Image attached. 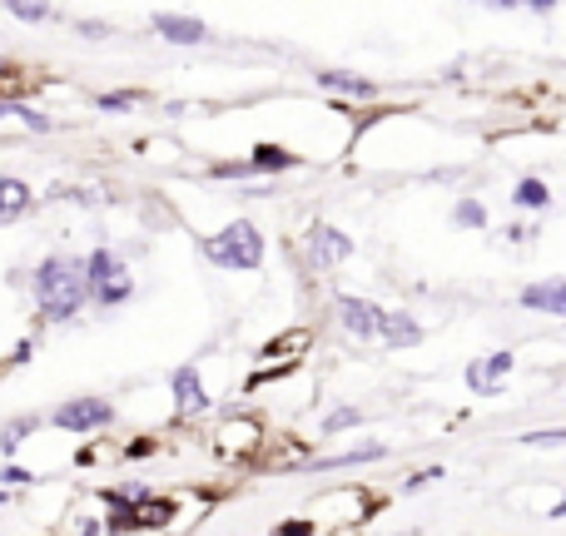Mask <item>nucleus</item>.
<instances>
[{
	"label": "nucleus",
	"instance_id": "nucleus-1",
	"mask_svg": "<svg viewBox=\"0 0 566 536\" xmlns=\"http://www.w3.org/2000/svg\"><path fill=\"white\" fill-rule=\"evenodd\" d=\"M90 283H85V264H70V259H50V264L35 268V298H40V313L50 323H65L75 318V308L85 303Z\"/></svg>",
	"mask_w": 566,
	"mask_h": 536
},
{
	"label": "nucleus",
	"instance_id": "nucleus-2",
	"mask_svg": "<svg viewBox=\"0 0 566 536\" xmlns=\"http://www.w3.org/2000/svg\"><path fill=\"white\" fill-rule=\"evenodd\" d=\"M204 254H209V264L219 268H254L264 259V234L254 224H229L224 234H214L204 244Z\"/></svg>",
	"mask_w": 566,
	"mask_h": 536
},
{
	"label": "nucleus",
	"instance_id": "nucleus-3",
	"mask_svg": "<svg viewBox=\"0 0 566 536\" xmlns=\"http://www.w3.org/2000/svg\"><path fill=\"white\" fill-rule=\"evenodd\" d=\"M85 283H90V293H95L100 303H125V298H130V278H125V264H120L110 249H100V254L85 264Z\"/></svg>",
	"mask_w": 566,
	"mask_h": 536
},
{
	"label": "nucleus",
	"instance_id": "nucleus-4",
	"mask_svg": "<svg viewBox=\"0 0 566 536\" xmlns=\"http://www.w3.org/2000/svg\"><path fill=\"white\" fill-rule=\"evenodd\" d=\"M115 412H110V402L105 398H80V402H65L60 412H55V427H65V432H95V427H105Z\"/></svg>",
	"mask_w": 566,
	"mask_h": 536
},
{
	"label": "nucleus",
	"instance_id": "nucleus-5",
	"mask_svg": "<svg viewBox=\"0 0 566 536\" xmlns=\"http://www.w3.org/2000/svg\"><path fill=\"white\" fill-rule=\"evenodd\" d=\"M348 254H353V244H348L338 229H328V224H318V229H313V239H308V259H313L318 268L343 264Z\"/></svg>",
	"mask_w": 566,
	"mask_h": 536
},
{
	"label": "nucleus",
	"instance_id": "nucleus-6",
	"mask_svg": "<svg viewBox=\"0 0 566 536\" xmlns=\"http://www.w3.org/2000/svg\"><path fill=\"white\" fill-rule=\"evenodd\" d=\"M338 313H343V328L358 333V338H373L383 328V308H373L363 298H338Z\"/></svg>",
	"mask_w": 566,
	"mask_h": 536
},
{
	"label": "nucleus",
	"instance_id": "nucleus-7",
	"mask_svg": "<svg viewBox=\"0 0 566 536\" xmlns=\"http://www.w3.org/2000/svg\"><path fill=\"white\" fill-rule=\"evenodd\" d=\"M507 368H512V353L477 358V363L467 368V383H472V393H492V388H497V378H507Z\"/></svg>",
	"mask_w": 566,
	"mask_h": 536
},
{
	"label": "nucleus",
	"instance_id": "nucleus-8",
	"mask_svg": "<svg viewBox=\"0 0 566 536\" xmlns=\"http://www.w3.org/2000/svg\"><path fill=\"white\" fill-rule=\"evenodd\" d=\"M154 30L164 40H174V45H199L204 40V25L194 15H154Z\"/></svg>",
	"mask_w": 566,
	"mask_h": 536
},
{
	"label": "nucleus",
	"instance_id": "nucleus-9",
	"mask_svg": "<svg viewBox=\"0 0 566 536\" xmlns=\"http://www.w3.org/2000/svg\"><path fill=\"white\" fill-rule=\"evenodd\" d=\"M522 303H527V308H542V313H566V283L562 278H552V283H532V288L522 293Z\"/></svg>",
	"mask_w": 566,
	"mask_h": 536
},
{
	"label": "nucleus",
	"instance_id": "nucleus-10",
	"mask_svg": "<svg viewBox=\"0 0 566 536\" xmlns=\"http://www.w3.org/2000/svg\"><path fill=\"white\" fill-rule=\"evenodd\" d=\"M378 333H383L393 348H408V343H418V338H423V328H418L408 313H383V328H378Z\"/></svg>",
	"mask_w": 566,
	"mask_h": 536
},
{
	"label": "nucleus",
	"instance_id": "nucleus-11",
	"mask_svg": "<svg viewBox=\"0 0 566 536\" xmlns=\"http://www.w3.org/2000/svg\"><path fill=\"white\" fill-rule=\"evenodd\" d=\"M174 398H179V412H199L204 407V388H199V373L194 368H179L174 373Z\"/></svg>",
	"mask_w": 566,
	"mask_h": 536
},
{
	"label": "nucleus",
	"instance_id": "nucleus-12",
	"mask_svg": "<svg viewBox=\"0 0 566 536\" xmlns=\"http://www.w3.org/2000/svg\"><path fill=\"white\" fill-rule=\"evenodd\" d=\"M30 204V189L20 184V179H0V224L10 219V214H20Z\"/></svg>",
	"mask_w": 566,
	"mask_h": 536
},
{
	"label": "nucleus",
	"instance_id": "nucleus-13",
	"mask_svg": "<svg viewBox=\"0 0 566 536\" xmlns=\"http://www.w3.org/2000/svg\"><path fill=\"white\" fill-rule=\"evenodd\" d=\"M328 90H348V95H373V80H363V75H343V70H323L318 75Z\"/></svg>",
	"mask_w": 566,
	"mask_h": 536
},
{
	"label": "nucleus",
	"instance_id": "nucleus-14",
	"mask_svg": "<svg viewBox=\"0 0 566 536\" xmlns=\"http://www.w3.org/2000/svg\"><path fill=\"white\" fill-rule=\"evenodd\" d=\"M254 164H259V169H288V164H293V154H288V149H269V144H264V149H254Z\"/></svg>",
	"mask_w": 566,
	"mask_h": 536
},
{
	"label": "nucleus",
	"instance_id": "nucleus-15",
	"mask_svg": "<svg viewBox=\"0 0 566 536\" xmlns=\"http://www.w3.org/2000/svg\"><path fill=\"white\" fill-rule=\"evenodd\" d=\"M5 5H10L20 20H45V15H50V5H45V0H5Z\"/></svg>",
	"mask_w": 566,
	"mask_h": 536
},
{
	"label": "nucleus",
	"instance_id": "nucleus-16",
	"mask_svg": "<svg viewBox=\"0 0 566 536\" xmlns=\"http://www.w3.org/2000/svg\"><path fill=\"white\" fill-rule=\"evenodd\" d=\"M517 204H532V209H542V204H547V189H542L537 179H527V184L517 189Z\"/></svg>",
	"mask_w": 566,
	"mask_h": 536
},
{
	"label": "nucleus",
	"instance_id": "nucleus-17",
	"mask_svg": "<svg viewBox=\"0 0 566 536\" xmlns=\"http://www.w3.org/2000/svg\"><path fill=\"white\" fill-rule=\"evenodd\" d=\"M100 105H105V110H135L140 95H135V90H120V95H100Z\"/></svg>",
	"mask_w": 566,
	"mask_h": 536
},
{
	"label": "nucleus",
	"instance_id": "nucleus-18",
	"mask_svg": "<svg viewBox=\"0 0 566 536\" xmlns=\"http://www.w3.org/2000/svg\"><path fill=\"white\" fill-rule=\"evenodd\" d=\"M457 224H467V229H477V224H482V204H472V199H462V204H457Z\"/></svg>",
	"mask_w": 566,
	"mask_h": 536
},
{
	"label": "nucleus",
	"instance_id": "nucleus-19",
	"mask_svg": "<svg viewBox=\"0 0 566 536\" xmlns=\"http://www.w3.org/2000/svg\"><path fill=\"white\" fill-rule=\"evenodd\" d=\"M358 422V412L353 407H338V412H328V427H353Z\"/></svg>",
	"mask_w": 566,
	"mask_h": 536
},
{
	"label": "nucleus",
	"instance_id": "nucleus-20",
	"mask_svg": "<svg viewBox=\"0 0 566 536\" xmlns=\"http://www.w3.org/2000/svg\"><path fill=\"white\" fill-rule=\"evenodd\" d=\"M25 432H30V422H20V427H10V432H5V452H10V447H15V442H20Z\"/></svg>",
	"mask_w": 566,
	"mask_h": 536
},
{
	"label": "nucleus",
	"instance_id": "nucleus-21",
	"mask_svg": "<svg viewBox=\"0 0 566 536\" xmlns=\"http://www.w3.org/2000/svg\"><path fill=\"white\" fill-rule=\"evenodd\" d=\"M527 5H532V10H552L557 0H527Z\"/></svg>",
	"mask_w": 566,
	"mask_h": 536
},
{
	"label": "nucleus",
	"instance_id": "nucleus-22",
	"mask_svg": "<svg viewBox=\"0 0 566 536\" xmlns=\"http://www.w3.org/2000/svg\"><path fill=\"white\" fill-rule=\"evenodd\" d=\"M557 517H566V502H562V507H557Z\"/></svg>",
	"mask_w": 566,
	"mask_h": 536
}]
</instances>
